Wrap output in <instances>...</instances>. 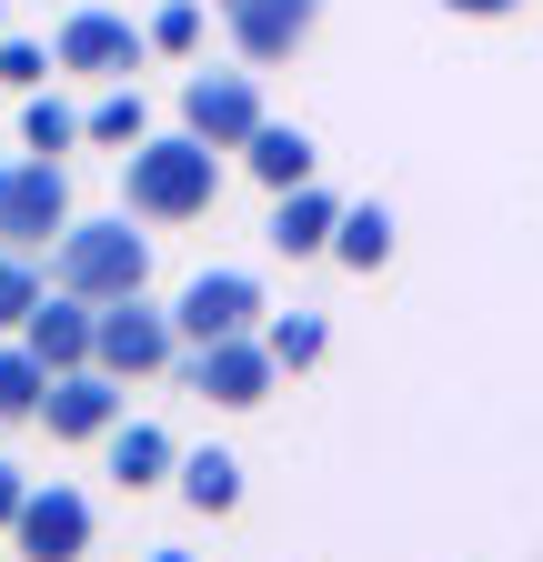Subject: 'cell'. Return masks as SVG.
I'll list each match as a JSON object with an SVG mask.
<instances>
[{"mask_svg": "<svg viewBox=\"0 0 543 562\" xmlns=\"http://www.w3.org/2000/svg\"><path fill=\"white\" fill-rule=\"evenodd\" d=\"M121 201L142 211V222H201V211L222 201V151L191 121L181 131H152L142 151L121 161Z\"/></svg>", "mask_w": 543, "mask_h": 562, "instance_id": "6da1fadb", "label": "cell"}, {"mask_svg": "<svg viewBox=\"0 0 543 562\" xmlns=\"http://www.w3.org/2000/svg\"><path fill=\"white\" fill-rule=\"evenodd\" d=\"M131 222H142L131 201L101 211V222H71V232L51 241V281H60V292H81V302H131L152 281V241L131 232Z\"/></svg>", "mask_w": 543, "mask_h": 562, "instance_id": "7a4b0ae2", "label": "cell"}, {"mask_svg": "<svg viewBox=\"0 0 543 562\" xmlns=\"http://www.w3.org/2000/svg\"><path fill=\"white\" fill-rule=\"evenodd\" d=\"M71 171H60L51 151L41 161H0V251H51L60 232H71Z\"/></svg>", "mask_w": 543, "mask_h": 562, "instance_id": "3957f363", "label": "cell"}, {"mask_svg": "<svg viewBox=\"0 0 543 562\" xmlns=\"http://www.w3.org/2000/svg\"><path fill=\"white\" fill-rule=\"evenodd\" d=\"M272 382H282V362H272V341H262V331L191 341V351H181V392L222 402V412H262V402H272Z\"/></svg>", "mask_w": 543, "mask_h": 562, "instance_id": "277c9868", "label": "cell"}, {"mask_svg": "<svg viewBox=\"0 0 543 562\" xmlns=\"http://www.w3.org/2000/svg\"><path fill=\"white\" fill-rule=\"evenodd\" d=\"M101 372L121 382H152V372H181V322L162 302H101Z\"/></svg>", "mask_w": 543, "mask_h": 562, "instance_id": "5b68a950", "label": "cell"}, {"mask_svg": "<svg viewBox=\"0 0 543 562\" xmlns=\"http://www.w3.org/2000/svg\"><path fill=\"white\" fill-rule=\"evenodd\" d=\"M171 322H181V351H191V341L262 331V281H252V271H191L181 302H171Z\"/></svg>", "mask_w": 543, "mask_h": 562, "instance_id": "8992f818", "label": "cell"}, {"mask_svg": "<svg viewBox=\"0 0 543 562\" xmlns=\"http://www.w3.org/2000/svg\"><path fill=\"white\" fill-rule=\"evenodd\" d=\"M51 50H60V70H81V81H131V70L152 60V21L131 31L121 11H71Z\"/></svg>", "mask_w": 543, "mask_h": 562, "instance_id": "52a82bcc", "label": "cell"}, {"mask_svg": "<svg viewBox=\"0 0 543 562\" xmlns=\"http://www.w3.org/2000/svg\"><path fill=\"white\" fill-rule=\"evenodd\" d=\"M181 121L212 140V151H242V140L262 131V91H252V60L242 70H191L181 81Z\"/></svg>", "mask_w": 543, "mask_h": 562, "instance_id": "ba28073f", "label": "cell"}, {"mask_svg": "<svg viewBox=\"0 0 543 562\" xmlns=\"http://www.w3.org/2000/svg\"><path fill=\"white\" fill-rule=\"evenodd\" d=\"M222 21H232V60L282 70V60L322 31V0H242V11H222Z\"/></svg>", "mask_w": 543, "mask_h": 562, "instance_id": "9c48e42d", "label": "cell"}, {"mask_svg": "<svg viewBox=\"0 0 543 562\" xmlns=\"http://www.w3.org/2000/svg\"><path fill=\"white\" fill-rule=\"evenodd\" d=\"M41 422H51V442H101L111 422H121V372H101V362H81V372H51Z\"/></svg>", "mask_w": 543, "mask_h": 562, "instance_id": "30bf717a", "label": "cell"}, {"mask_svg": "<svg viewBox=\"0 0 543 562\" xmlns=\"http://www.w3.org/2000/svg\"><path fill=\"white\" fill-rule=\"evenodd\" d=\"M11 542H21V562H81L91 552V503L71 482H31V503H21V522H11Z\"/></svg>", "mask_w": 543, "mask_h": 562, "instance_id": "8fae6325", "label": "cell"}, {"mask_svg": "<svg viewBox=\"0 0 543 562\" xmlns=\"http://www.w3.org/2000/svg\"><path fill=\"white\" fill-rule=\"evenodd\" d=\"M21 341L41 351L51 372H81V362H101V302H81V292H60V281H51V302L21 322Z\"/></svg>", "mask_w": 543, "mask_h": 562, "instance_id": "7c38bea8", "label": "cell"}, {"mask_svg": "<svg viewBox=\"0 0 543 562\" xmlns=\"http://www.w3.org/2000/svg\"><path fill=\"white\" fill-rule=\"evenodd\" d=\"M332 232H343V201H332L322 181H302V191H272V251H282V261L332 251Z\"/></svg>", "mask_w": 543, "mask_h": 562, "instance_id": "4fadbf2b", "label": "cell"}, {"mask_svg": "<svg viewBox=\"0 0 543 562\" xmlns=\"http://www.w3.org/2000/svg\"><path fill=\"white\" fill-rule=\"evenodd\" d=\"M101 452H111V482H121V492H152V482H171V472H181V452H171L162 422H111Z\"/></svg>", "mask_w": 543, "mask_h": 562, "instance_id": "5bb4252c", "label": "cell"}, {"mask_svg": "<svg viewBox=\"0 0 543 562\" xmlns=\"http://www.w3.org/2000/svg\"><path fill=\"white\" fill-rule=\"evenodd\" d=\"M242 161H252V181H262V191H302L322 151H312V131H292V121H262V131L242 140Z\"/></svg>", "mask_w": 543, "mask_h": 562, "instance_id": "9a60e30c", "label": "cell"}, {"mask_svg": "<svg viewBox=\"0 0 543 562\" xmlns=\"http://www.w3.org/2000/svg\"><path fill=\"white\" fill-rule=\"evenodd\" d=\"M171 482H181V503H191L201 522H222V513L242 503V462H232L222 442H201V452H181V472H171Z\"/></svg>", "mask_w": 543, "mask_h": 562, "instance_id": "2e32d148", "label": "cell"}, {"mask_svg": "<svg viewBox=\"0 0 543 562\" xmlns=\"http://www.w3.org/2000/svg\"><path fill=\"white\" fill-rule=\"evenodd\" d=\"M332 261H343V271H383L392 261V211L383 201H353L343 232H332Z\"/></svg>", "mask_w": 543, "mask_h": 562, "instance_id": "e0dca14e", "label": "cell"}, {"mask_svg": "<svg viewBox=\"0 0 543 562\" xmlns=\"http://www.w3.org/2000/svg\"><path fill=\"white\" fill-rule=\"evenodd\" d=\"M41 392H51V362L31 341H0V422H41Z\"/></svg>", "mask_w": 543, "mask_h": 562, "instance_id": "ac0fdd59", "label": "cell"}, {"mask_svg": "<svg viewBox=\"0 0 543 562\" xmlns=\"http://www.w3.org/2000/svg\"><path fill=\"white\" fill-rule=\"evenodd\" d=\"M21 140L31 151H71V140H91V111H71V101H51V91H21Z\"/></svg>", "mask_w": 543, "mask_h": 562, "instance_id": "d6986e66", "label": "cell"}, {"mask_svg": "<svg viewBox=\"0 0 543 562\" xmlns=\"http://www.w3.org/2000/svg\"><path fill=\"white\" fill-rule=\"evenodd\" d=\"M51 302V261L41 251H0V331H21Z\"/></svg>", "mask_w": 543, "mask_h": 562, "instance_id": "ffe728a7", "label": "cell"}, {"mask_svg": "<svg viewBox=\"0 0 543 562\" xmlns=\"http://www.w3.org/2000/svg\"><path fill=\"white\" fill-rule=\"evenodd\" d=\"M262 341H272V362H282V372H312L322 351H332L322 312H272V322H262Z\"/></svg>", "mask_w": 543, "mask_h": 562, "instance_id": "44dd1931", "label": "cell"}, {"mask_svg": "<svg viewBox=\"0 0 543 562\" xmlns=\"http://www.w3.org/2000/svg\"><path fill=\"white\" fill-rule=\"evenodd\" d=\"M91 140H101V151H142V140H152V101L142 91H111L91 111Z\"/></svg>", "mask_w": 543, "mask_h": 562, "instance_id": "7402d4cb", "label": "cell"}, {"mask_svg": "<svg viewBox=\"0 0 543 562\" xmlns=\"http://www.w3.org/2000/svg\"><path fill=\"white\" fill-rule=\"evenodd\" d=\"M201 21H212L201 0H162V11H152V50H162V60H191V50H201Z\"/></svg>", "mask_w": 543, "mask_h": 562, "instance_id": "603a6c76", "label": "cell"}, {"mask_svg": "<svg viewBox=\"0 0 543 562\" xmlns=\"http://www.w3.org/2000/svg\"><path fill=\"white\" fill-rule=\"evenodd\" d=\"M51 60H60V50H41V41H0V81H11V91H41Z\"/></svg>", "mask_w": 543, "mask_h": 562, "instance_id": "cb8c5ba5", "label": "cell"}, {"mask_svg": "<svg viewBox=\"0 0 543 562\" xmlns=\"http://www.w3.org/2000/svg\"><path fill=\"white\" fill-rule=\"evenodd\" d=\"M21 503H31V482H21V462H0V532L21 522Z\"/></svg>", "mask_w": 543, "mask_h": 562, "instance_id": "d4e9b609", "label": "cell"}, {"mask_svg": "<svg viewBox=\"0 0 543 562\" xmlns=\"http://www.w3.org/2000/svg\"><path fill=\"white\" fill-rule=\"evenodd\" d=\"M443 11H463V21H513L523 0H443Z\"/></svg>", "mask_w": 543, "mask_h": 562, "instance_id": "484cf974", "label": "cell"}, {"mask_svg": "<svg viewBox=\"0 0 543 562\" xmlns=\"http://www.w3.org/2000/svg\"><path fill=\"white\" fill-rule=\"evenodd\" d=\"M152 562H191V552H152Z\"/></svg>", "mask_w": 543, "mask_h": 562, "instance_id": "4316f807", "label": "cell"}, {"mask_svg": "<svg viewBox=\"0 0 543 562\" xmlns=\"http://www.w3.org/2000/svg\"><path fill=\"white\" fill-rule=\"evenodd\" d=\"M212 11H242V0H212Z\"/></svg>", "mask_w": 543, "mask_h": 562, "instance_id": "83f0119b", "label": "cell"}]
</instances>
